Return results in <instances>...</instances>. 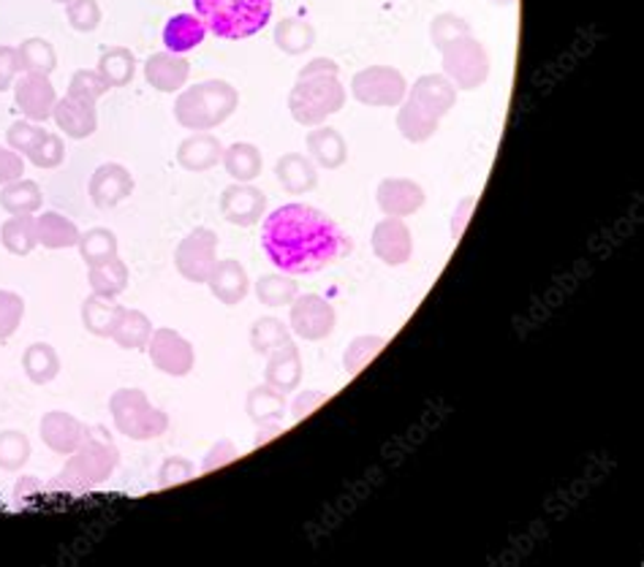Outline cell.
Wrapping results in <instances>:
<instances>
[{
	"instance_id": "1",
	"label": "cell",
	"mask_w": 644,
	"mask_h": 567,
	"mask_svg": "<svg viewBox=\"0 0 644 567\" xmlns=\"http://www.w3.org/2000/svg\"><path fill=\"white\" fill-rule=\"evenodd\" d=\"M261 250L283 274H316L353 250V239L327 212L310 204H283L261 220Z\"/></svg>"
},
{
	"instance_id": "2",
	"label": "cell",
	"mask_w": 644,
	"mask_h": 567,
	"mask_svg": "<svg viewBox=\"0 0 644 567\" xmlns=\"http://www.w3.org/2000/svg\"><path fill=\"white\" fill-rule=\"evenodd\" d=\"M239 106V93L226 79H207L193 88L180 90L174 101V120L185 131L202 134L224 125Z\"/></svg>"
},
{
	"instance_id": "3",
	"label": "cell",
	"mask_w": 644,
	"mask_h": 567,
	"mask_svg": "<svg viewBox=\"0 0 644 567\" xmlns=\"http://www.w3.org/2000/svg\"><path fill=\"white\" fill-rule=\"evenodd\" d=\"M275 0H193V14L204 22L207 33L239 42L264 31L272 20Z\"/></svg>"
},
{
	"instance_id": "4",
	"label": "cell",
	"mask_w": 644,
	"mask_h": 567,
	"mask_svg": "<svg viewBox=\"0 0 644 567\" xmlns=\"http://www.w3.org/2000/svg\"><path fill=\"white\" fill-rule=\"evenodd\" d=\"M120 464V451L101 429H88L82 445L68 456L66 467L55 475V489L84 491L104 484L115 475Z\"/></svg>"
},
{
	"instance_id": "5",
	"label": "cell",
	"mask_w": 644,
	"mask_h": 567,
	"mask_svg": "<svg viewBox=\"0 0 644 567\" xmlns=\"http://www.w3.org/2000/svg\"><path fill=\"white\" fill-rule=\"evenodd\" d=\"M110 416L115 429L131 440H156L167 434L169 416L147 399L142 388H117L110 399Z\"/></svg>"
},
{
	"instance_id": "6",
	"label": "cell",
	"mask_w": 644,
	"mask_h": 567,
	"mask_svg": "<svg viewBox=\"0 0 644 567\" xmlns=\"http://www.w3.org/2000/svg\"><path fill=\"white\" fill-rule=\"evenodd\" d=\"M346 106V88L338 77H310L296 79L289 93V112L305 128L327 123V117L338 114Z\"/></svg>"
},
{
	"instance_id": "7",
	"label": "cell",
	"mask_w": 644,
	"mask_h": 567,
	"mask_svg": "<svg viewBox=\"0 0 644 567\" xmlns=\"http://www.w3.org/2000/svg\"><path fill=\"white\" fill-rule=\"evenodd\" d=\"M441 68L457 90H478L489 79V55L478 38L465 36L441 52Z\"/></svg>"
},
{
	"instance_id": "8",
	"label": "cell",
	"mask_w": 644,
	"mask_h": 567,
	"mask_svg": "<svg viewBox=\"0 0 644 567\" xmlns=\"http://www.w3.org/2000/svg\"><path fill=\"white\" fill-rule=\"evenodd\" d=\"M351 95L362 106L392 109L400 106L408 99V82L397 68L392 66H370L353 73Z\"/></svg>"
},
{
	"instance_id": "9",
	"label": "cell",
	"mask_w": 644,
	"mask_h": 567,
	"mask_svg": "<svg viewBox=\"0 0 644 567\" xmlns=\"http://www.w3.org/2000/svg\"><path fill=\"white\" fill-rule=\"evenodd\" d=\"M218 263V234L213 228H193L174 250V267L188 283L204 285Z\"/></svg>"
},
{
	"instance_id": "10",
	"label": "cell",
	"mask_w": 644,
	"mask_h": 567,
	"mask_svg": "<svg viewBox=\"0 0 644 567\" xmlns=\"http://www.w3.org/2000/svg\"><path fill=\"white\" fill-rule=\"evenodd\" d=\"M289 307H292L289 309V329L305 342L327 340L338 326V313H335L332 302L318 294L296 296Z\"/></svg>"
},
{
	"instance_id": "11",
	"label": "cell",
	"mask_w": 644,
	"mask_h": 567,
	"mask_svg": "<svg viewBox=\"0 0 644 567\" xmlns=\"http://www.w3.org/2000/svg\"><path fill=\"white\" fill-rule=\"evenodd\" d=\"M147 356H150L152 366L169 377H185L196 364V351L191 342L174 329H152L150 342H147Z\"/></svg>"
},
{
	"instance_id": "12",
	"label": "cell",
	"mask_w": 644,
	"mask_h": 567,
	"mask_svg": "<svg viewBox=\"0 0 644 567\" xmlns=\"http://www.w3.org/2000/svg\"><path fill=\"white\" fill-rule=\"evenodd\" d=\"M221 215L226 223L239 228H250L264 220L267 215V193L256 188L253 182H231L221 193Z\"/></svg>"
},
{
	"instance_id": "13",
	"label": "cell",
	"mask_w": 644,
	"mask_h": 567,
	"mask_svg": "<svg viewBox=\"0 0 644 567\" xmlns=\"http://www.w3.org/2000/svg\"><path fill=\"white\" fill-rule=\"evenodd\" d=\"M14 101L25 120L47 123L55 112V103H58V90H55L49 77H42V73H22L14 82Z\"/></svg>"
},
{
	"instance_id": "14",
	"label": "cell",
	"mask_w": 644,
	"mask_h": 567,
	"mask_svg": "<svg viewBox=\"0 0 644 567\" xmlns=\"http://www.w3.org/2000/svg\"><path fill=\"white\" fill-rule=\"evenodd\" d=\"M370 245H373L375 258L386 267H403L414 256V234L403 217H384L375 223Z\"/></svg>"
},
{
	"instance_id": "15",
	"label": "cell",
	"mask_w": 644,
	"mask_h": 567,
	"mask_svg": "<svg viewBox=\"0 0 644 567\" xmlns=\"http://www.w3.org/2000/svg\"><path fill=\"white\" fill-rule=\"evenodd\" d=\"M134 174L123 163H101L90 174L88 196L99 209H115L117 204H123L134 193Z\"/></svg>"
},
{
	"instance_id": "16",
	"label": "cell",
	"mask_w": 644,
	"mask_h": 567,
	"mask_svg": "<svg viewBox=\"0 0 644 567\" xmlns=\"http://www.w3.org/2000/svg\"><path fill=\"white\" fill-rule=\"evenodd\" d=\"M427 202L425 188L406 177H386L375 191V204L386 217H410Z\"/></svg>"
},
{
	"instance_id": "17",
	"label": "cell",
	"mask_w": 644,
	"mask_h": 567,
	"mask_svg": "<svg viewBox=\"0 0 644 567\" xmlns=\"http://www.w3.org/2000/svg\"><path fill=\"white\" fill-rule=\"evenodd\" d=\"M38 434H42L44 445H47L53 454L71 456L74 451L82 445L88 427H84L77 416H71V412L53 410L42 418V423H38Z\"/></svg>"
},
{
	"instance_id": "18",
	"label": "cell",
	"mask_w": 644,
	"mask_h": 567,
	"mask_svg": "<svg viewBox=\"0 0 644 567\" xmlns=\"http://www.w3.org/2000/svg\"><path fill=\"white\" fill-rule=\"evenodd\" d=\"M188 77H191V63L185 60V55L163 49L145 60V79L158 93H180Z\"/></svg>"
},
{
	"instance_id": "19",
	"label": "cell",
	"mask_w": 644,
	"mask_h": 567,
	"mask_svg": "<svg viewBox=\"0 0 644 567\" xmlns=\"http://www.w3.org/2000/svg\"><path fill=\"white\" fill-rule=\"evenodd\" d=\"M55 125L60 128V134H66L68 139H90L99 128V112H95V103L74 99L66 93V99H58L53 112Z\"/></svg>"
},
{
	"instance_id": "20",
	"label": "cell",
	"mask_w": 644,
	"mask_h": 567,
	"mask_svg": "<svg viewBox=\"0 0 644 567\" xmlns=\"http://www.w3.org/2000/svg\"><path fill=\"white\" fill-rule=\"evenodd\" d=\"M408 99L419 103L430 114H436L438 120H443L457 103V88L443 73H425V77L416 79L414 88H408Z\"/></svg>"
},
{
	"instance_id": "21",
	"label": "cell",
	"mask_w": 644,
	"mask_h": 567,
	"mask_svg": "<svg viewBox=\"0 0 644 567\" xmlns=\"http://www.w3.org/2000/svg\"><path fill=\"white\" fill-rule=\"evenodd\" d=\"M204 285H210V294L226 307H237L250 294L248 272H245L242 263L235 261V258L215 263L213 274H210V280Z\"/></svg>"
},
{
	"instance_id": "22",
	"label": "cell",
	"mask_w": 644,
	"mask_h": 567,
	"mask_svg": "<svg viewBox=\"0 0 644 567\" xmlns=\"http://www.w3.org/2000/svg\"><path fill=\"white\" fill-rule=\"evenodd\" d=\"M226 147L221 145L218 136H213L210 131H202V134H191L180 141L177 147V163L185 171H193V174H202V171L215 169L224 158Z\"/></svg>"
},
{
	"instance_id": "23",
	"label": "cell",
	"mask_w": 644,
	"mask_h": 567,
	"mask_svg": "<svg viewBox=\"0 0 644 567\" xmlns=\"http://www.w3.org/2000/svg\"><path fill=\"white\" fill-rule=\"evenodd\" d=\"M307 158L321 169L335 171L349 160V145H346L343 134L332 125H316L310 134L305 136Z\"/></svg>"
},
{
	"instance_id": "24",
	"label": "cell",
	"mask_w": 644,
	"mask_h": 567,
	"mask_svg": "<svg viewBox=\"0 0 644 567\" xmlns=\"http://www.w3.org/2000/svg\"><path fill=\"white\" fill-rule=\"evenodd\" d=\"M275 177L289 196H305L318 188V166L302 152L281 155L275 163Z\"/></svg>"
},
{
	"instance_id": "25",
	"label": "cell",
	"mask_w": 644,
	"mask_h": 567,
	"mask_svg": "<svg viewBox=\"0 0 644 567\" xmlns=\"http://www.w3.org/2000/svg\"><path fill=\"white\" fill-rule=\"evenodd\" d=\"M302 353L300 348L294 345V340L289 345L278 348L267 356V370H264V383H270L272 388L283 394H294L302 383Z\"/></svg>"
},
{
	"instance_id": "26",
	"label": "cell",
	"mask_w": 644,
	"mask_h": 567,
	"mask_svg": "<svg viewBox=\"0 0 644 567\" xmlns=\"http://www.w3.org/2000/svg\"><path fill=\"white\" fill-rule=\"evenodd\" d=\"M204 38H207V27L193 11L169 16L167 25H163V47L167 52H174V55H188V52L202 47Z\"/></svg>"
},
{
	"instance_id": "27",
	"label": "cell",
	"mask_w": 644,
	"mask_h": 567,
	"mask_svg": "<svg viewBox=\"0 0 644 567\" xmlns=\"http://www.w3.org/2000/svg\"><path fill=\"white\" fill-rule=\"evenodd\" d=\"M245 412L256 427L281 423L283 416H286V394L272 388L270 383H261V386L250 388L248 397H245Z\"/></svg>"
},
{
	"instance_id": "28",
	"label": "cell",
	"mask_w": 644,
	"mask_h": 567,
	"mask_svg": "<svg viewBox=\"0 0 644 567\" xmlns=\"http://www.w3.org/2000/svg\"><path fill=\"white\" fill-rule=\"evenodd\" d=\"M79 234H82V231L77 228V223H74L71 217L60 215V212H55V209L42 212V215L36 217L38 245H44L47 250L77 248Z\"/></svg>"
},
{
	"instance_id": "29",
	"label": "cell",
	"mask_w": 644,
	"mask_h": 567,
	"mask_svg": "<svg viewBox=\"0 0 644 567\" xmlns=\"http://www.w3.org/2000/svg\"><path fill=\"white\" fill-rule=\"evenodd\" d=\"M441 128V120L436 114H430L427 109H421L419 103L406 99L400 103V112H397V131L410 145H425Z\"/></svg>"
},
{
	"instance_id": "30",
	"label": "cell",
	"mask_w": 644,
	"mask_h": 567,
	"mask_svg": "<svg viewBox=\"0 0 644 567\" xmlns=\"http://www.w3.org/2000/svg\"><path fill=\"white\" fill-rule=\"evenodd\" d=\"M152 337V320L142 309L123 307L117 315V324L112 329L110 340H115L125 351H145Z\"/></svg>"
},
{
	"instance_id": "31",
	"label": "cell",
	"mask_w": 644,
	"mask_h": 567,
	"mask_svg": "<svg viewBox=\"0 0 644 567\" xmlns=\"http://www.w3.org/2000/svg\"><path fill=\"white\" fill-rule=\"evenodd\" d=\"M221 166L226 169V174L235 182H253L256 177L264 169V155L256 145H248V141H237V145L226 147L224 158H221Z\"/></svg>"
},
{
	"instance_id": "32",
	"label": "cell",
	"mask_w": 644,
	"mask_h": 567,
	"mask_svg": "<svg viewBox=\"0 0 644 567\" xmlns=\"http://www.w3.org/2000/svg\"><path fill=\"white\" fill-rule=\"evenodd\" d=\"M88 280L93 294L106 296V299H117L125 288H128L131 272L123 263V258H110V261H101L88 267Z\"/></svg>"
},
{
	"instance_id": "33",
	"label": "cell",
	"mask_w": 644,
	"mask_h": 567,
	"mask_svg": "<svg viewBox=\"0 0 644 567\" xmlns=\"http://www.w3.org/2000/svg\"><path fill=\"white\" fill-rule=\"evenodd\" d=\"M272 36H275V47L283 55L296 57L316 47V27L307 20H302V16H286V20H281Z\"/></svg>"
},
{
	"instance_id": "34",
	"label": "cell",
	"mask_w": 644,
	"mask_h": 567,
	"mask_svg": "<svg viewBox=\"0 0 644 567\" xmlns=\"http://www.w3.org/2000/svg\"><path fill=\"white\" fill-rule=\"evenodd\" d=\"M0 206L9 215H36L44 206L42 185L33 180H25V177L9 182V185L0 188Z\"/></svg>"
},
{
	"instance_id": "35",
	"label": "cell",
	"mask_w": 644,
	"mask_h": 567,
	"mask_svg": "<svg viewBox=\"0 0 644 567\" xmlns=\"http://www.w3.org/2000/svg\"><path fill=\"white\" fill-rule=\"evenodd\" d=\"M22 370H25L27 381L36 386H47L60 375V356L49 342H33L25 353H22Z\"/></svg>"
},
{
	"instance_id": "36",
	"label": "cell",
	"mask_w": 644,
	"mask_h": 567,
	"mask_svg": "<svg viewBox=\"0 0 644 567\" xmlns=\"http://www.w3.org/2000/svg\"><path fill=\"white\" fill-rule=\"evenodd\" d=\"M0 245L11 256H31L38 248L36 215H11L0 226Z\"/></svg>"
},
{
	"instance_id": "37",
	"label": "cell",
	"mask_w": 644,
	"mask_h": 567,
	"mask_svg": "<svg viewBox=\"0 0 644 567\" xmlns=\"http://www.w3.org/2000/svg\"><path fill=\"white\" fill-rule=\"evenodd\" d=\"M95 71L101 73V79H104V82L110 84L112 90L128 88V84L134 82V77H136L134 52L125 49V47L104 49L101 52L99 68H95Z\"/></svg>"
},
{
	"instance_id": "38",
	"label": "cell",
	"mask_w": 644,
	"mask_h": 567,
	"mask_svg": "<svg viewBox=\"0 0 644 567\" xmlns=\"http://www.w3.org/2000/svg\"><path fill=\"white\" fill-rule=\"evenodd\" d=\"M123 305H117L115 299H106V296H88L82 302V326L95 337H106L110 340L112 329L117 324V315Z\"/></svg>"
},
{
	"instance_id": "39",
	"label": "cell",
	"mask_w": 644,
	"mask_h": 567,
	"mask_svg": "<svg viewBox=\"0 0 644 567\" xmlns=\"http://www.w3.org/2000/svg\"><path fill=\"white\" fill-rule=\"evenodd\" d=\"M292 337L294 334L292 329H289V324H283L275 315H264V318L253 320V326H250V348H253L259 356H270L278 348L289 345Z\"/></svg>"
},
{
	"instance_id": "40",
	"label": "cell",
	"mask_w": 644,
	"mask_h": 567,
	"mask_svg": "<svg viewBox=\"0 0 644 567\" xmlns=\"http://www.w3.org/2000/svg\"><path fill=\"white\" fill-rule=\"evenodd\" d=\"M16 57H20V68L25 73H42V77H53V71L58 68V52L47 38H25V42L16 47Z\"/></svg>"
},
{
	"instance_id": "41",
	"label": "cell",
	"mask_w": 644,
	"mask_h": 567,
	"mask_svg": "<svg viewBox=\"0 0 644 567\" xmlns=\"http://www.w3.org/2000/svg\"><path fill=\"white\" fill-rule=\"evenodd\" d=\"M256 299L264 307H289L300 296V285L292 274H261L253 285Z\"/></svg>"
},
{
	"instance_id": "42",
	"label": "cell",
	"mask_w": 644,
	"mask_h": 567,
	"mask_svg": "<svg viewBox=\"0 0 644 567\" xmlns=\"http://www.w3.org/2000/svg\"><path fill=\"white\" fill-rule=\"evenodd\" d=\"M77 250L88 267H93V263H101V261H110V258H117V250H120L117 234L104 226L88 228L84 234H79Z\"/></svg>"
},
{
	"instance_id": "43",
	"label": "cell",
	"mask_w": 644,
	"mask_h": 567,
	"mask_svg": "<svg viewBox=\"0 0 644 567\" xmlns=\"http://www.w3.org/2000/svg\"><path fill=\"white\" fill-rule=\"evenodd\" d=\"M33 449H31V440H27V434L16 432V429H5V432H0V469H5V473H16V469H22L31 460Z\"/></svg>"
},
{
	"instance_id": "44",
	"label": "cell",
	"mask_w": 644,
	"mask_h": 567,
	"mask_svg": "<svg viewBox=\"0 0 644 567\" xmlns=\"http://www.w3.org/2000/svg\"><path fill=\"white\" fill-rule=\"evenodd\" d=\"M384 345H386V337H381V334H362V337H357V340H351L349 348L343 351L346 372H349V375L362 372L364 366L370 364V361L384 351Z\"/></svg>"
},
{
	"instance_id": "45",
	"label": "cell",
	"mask_w": 644,
	"mask_h": 567,
	"mask_svg": "<svg viewBox=\"0 0 644 567\" xmlns=\"http://www.w3.org/2000/svg\"><path fill=\"white\" fill-rule=\"evenodd\" d=\"M471 36V25L465 16L452 14V11H443L436 20L430 22V42L438 52H443L449 44H454L457 38Z\"/></svg>"
},
{
	"instance_id": "46",
	"label": "cell",
	"mask_w": 644,
	"mask_h": 567,
	"mask_svg": "<svg viewBox=\"0 0 644 567\" xmlns=\"http://www.w3.org/2000/svg\"><path fill=\"white\" fill-rule=\"evenodd\" d=\"M44 136H47V128L42 123H33V120H16L5 131V141H9L11 150L25 155V158L42 145Z\"/></svg>"
},
{
	"instance_id": "47",
	"label": "cell",
	"mask_w": 644,
	"mask_h": 567,
	"mask_svg": "<svg viewBox=\"0 0 644 567\" xmlns=\"http://www.w3.org/2000/svg\"><path fill=\"white\" fill-rule=\"evenodd\" d=\"M25 318V299L16 291L0 288V342L11 340Z\"/></svg>"
},
{
	"instance_id": "48",
	"label": "cell",
	"mask_w": 644,
	"mask_h": 567,
	"mask_svg": "<svg viewBox=\"0 0 644 567\" xmlns=\"http://www.w3.org/2000/svg\"><path fill=\"white\" fill-rule=\"evenodd\" d=\"M110 90L112 88L104 82V79H101V73L88 71V68H79V71L71 77V82H68V95L90 101V103H99V99H104Z\"/></svg>"
},
{
	"instance_id": "49",
	"label": "cell",
	"mask_w": 644,
	"mask_h": 567,
	"mask_svg": "<svg viewBox=\"0 0 644 567\" xmlns=\"http://www.w3.org/2000/svg\"><path fill=\"white\" fill-rule=\"evenodd\" d=\"M99 0H71L66 3V20L77 33H93L101 25Z\"/></svg>"
},
{
	"instance_id": "50",
	"label": "cell",
	"mask_w": 644,
	"mask_h": 567,
	"mask_svg": "<svg viewBox=\"0 0 644 567\" xmlns=\"http://www.w3.org/2000/svg\"><path fill=\"white\" fill-rule=\"evenodd\" d=\"M27 160H31L36 169H58V166H63V160H66V145H63L58 134H49L47 131L42 145L27 155Z\"/></svg>"
},
{
	"instance_id": "51",
	"label": "cell",
	"mask_w": 644,
	"mask_h": 567,
	"mask_svg": "<svg viewBox=\"0 0 644 567\" xmlns=\"http://www.w3.org/2000/svg\"><path fill=\"white\" fill-rule=\"evenodd\" d=\"M193 475H196V464L191 460H185V456H169V460H163L161 469H158V484H161V489H169V486L185 484Z\"/></svg>"
},
{
	"instance_id": "52",
	"label": "cell",
	"mask_w": 644,
	"mask_h": 567,
	"mask_svg": "<svg viewBox=\"0 0 644 567\" xmlns=\"http://www.w3.org/2000/svg\"><path fill=\"white\" fill-rule=\"evenodd\" d=\"M25 177V158L11 147H0V188Z\"/></svg>"
},
{
	"instance_id": "53",
	"label": "cell",
	"mask_w": 644,
	"mask_h": 567,
	"mask_svg": "<svg viewBox=\"0 0 644 567\" xmlns=\"http://www.w3.org/2000/svg\"><path fill=\"white\" fill-rule=\"evenodd\" d=\"M20 57H16V47H5L0 44V93L14 88L16 77H20Z\"/></svg>"
},
{
	"instance_id": "54",
	"label": "cell",
	"mask_w": 644,
	"mask_h": 567,
	"mask_svg": "<svg viewBox=\"0 0 644 567\" xmlns=\"http://www.w3.org/2000/svg\"><path fill=\"white\" fill-rule=\"evenodd\" d=\"M237 460V449L231 440H218V443L213 445V449L204 454V462H202V473H213V469L224 467V464L235 462Z\"/></svg>"
},
{
	"instance_id": "55",
	"label": "cell",
	"mask_w": 644,
	"mask_h": 567,
	"mask_svg": "<svg viewBox=\"0 0 644 567\" xmlns=\"http://www.w3.org/2000/svg\"><path fill=\"white\" fill-rule=\"evenodd\" d=\"M473 209H476V196H465L463 202H457V206H454V212H452V228H449V231H452L454 242H460V237H463V234H465V226H468Z\"/></svg>"
},
{
	"instance_id": "56",
	"label": "cell",
	"mask_w": 644,
	"mask_h": 567,
	"mask_svg": "<svg viewBox=\"0 0 644 567\" xmlns=\"http://www.w3.org/2000/svg\"><path fill=\"white\" fill-rule=\"evenodd\" d=\"M327 73L329 77H340V66L335 60H329V57H316V60H310L300 73H296V79L327 77Z\"/></svg>"
},
{
	"instance_id": "57",
	"label": "cell",
	"mask_w": 644,
	"mask_h": 567,
	"mask_svg": "<svg viewBox=\"0 0 644 567\" xmlns=\"http://www.w3.org/2000/svg\"><path fill=\"white\" fill-rule=\"evenodd\" d=\"M324 402H327V394H321V392H305V394H300V397H296L294 405H292L294 418L310 416V412L316 410V408H321Z\"/></svg>"
},
{
	"instance_id": "58",
	"label": "cell",
	"mask_w": 644,
	"mask_h": 567,
	"mask_svg": "<svg viewBox=\"0 0 644 567\" xmlns=\"http://www.w3.org/2000/svg\"><path fill=\"white\" fill-rule=\"evenodd\" d=\"M281 432H283L281 423H264V427H259V434H256V445L270 443V440L278 438Z\"/></svg>"
},
{
	"instance_id": "59",
	"label": "cell",
	"mask_w": 644,
	"mask_h": 567,
	"mask_svg": "<svg viewBox=\"0 0 644 567\" xmlns=\"http://www.w3.org/2000/svg\"><path fill=\"white\" fill-rule=\"evenodd\" d=\"M493 5H500V9H506V5H515L517 0H489Z\"/></svg>"
},
{
	"instance_id": "60",
	"label": "cell",
	"mask_w": 644,
	"mask_h": 567,
	"mask_svg": "<svg viewBox=\"0 0 644 567\" xmlns=\"http://www.w3.org/2000/svg\"><path fill=\"white\" fill-rule=\"evenodd\" d=\"M53 3H63V5H66V3H71V0H53Z\"/></svg>"
}]
</instances>
